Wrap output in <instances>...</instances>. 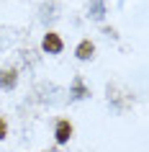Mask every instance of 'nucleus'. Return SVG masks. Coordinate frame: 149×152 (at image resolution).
<instances>
[{"label": "nucleus", "instance_id": "f257e3e1", "mask_svg": "<svg viewBox=\"0 0 149 152\" xmlns=\"http://www.w3.org/2000/svg\"><path fill=\"white\" fill-rule=\"evenodd\" d=\"M41 52L49 57H57V54H62L64 52V39H62V34L54 31V28H47V34L41 36Z\"/></svg>", "mask_w": 149, "mask_h": 152}, {"label": "nucleus", "instance_id": "f03ea898", "mask_svg": "<svg viewBox=\"0 0 149 152\" xmlns=\"http://www.w3.org/2000/svg\"><path fill=\"white\" fill-rule=\"evenodd\" d=\"M72 137H75V124H72V119L59 116L54 121V144L57 147H64V144H70Z\"/></svg>", "mask_w": 149, "mask_h": 152}, {"label": "nucleus", "instance_id": "7ed1b4c3", "mask_svg": "<svg viewBox=\"0 0 149 152\" xmlns=\"http://www.w3.org/2000/svg\"><path fill=\"white\" fill-rule=\"evenodd\" d=\"M18 80H21V72H18V67H13V64H5V67H0V90L3 93H10V90L18 88Z\"/></svg>", "mask_w": 149, "mask_h": 152}, {"label": "nucleus", "instance_id": "20e7f679", "mask_svg": "<svg viewBox=\"0 0 149 152\" xmlns=\"http://www.w3.org/2000/svg\"><path fill=\"white\" fill-rule=\"evenodd\" d=\"M87 21H93V23H103L105 16H108V5H105V0H87Z\"/></svg>", "mask_w": 149, "mask_h": 152}, {"label": "nucleus", "instance_id": "39448f33", "mask_svg": "<svg viewBox=\"0 0 149 152\" xmlns=\"http://www.w3.org/2000/svg\"><path fill=\"white\" fill-rule=\"evenodd\" d=\"M57 18H59V0H44L39 8V21L44 26H49V23H54Z\"/></svg>", "mask_w": 149, "mask_h": 152}, {"label": "nucleus", "instance_id": "423d86ee", "mask_svg": "<svg viewBox=\"0 0 149 152\" xmlns=\"http://www.w3.org/2000/svg\"><path fill=\"white\" fill-rule=\"evenodd\" d=\"M90 98V88L85 85V77L82 75H75L72 77V83H70V101H87Z\"/></svg>", "mask_w": 149, "mask_h": 152}, {"label": "nucleus", "instance_id": "0eeeda50", "mask_svg": "<svg viewBox=\"0 0 149 152\" xmlns=\"http://www.w3.org/2000/svg\"><path fill=\"white\" fill-rule=\"evenodd\" d=\"M75 59L77 62H93L95 59V41L93 39H80L77 47H75Z\"/></svg>", "mask_w": 149, "mask_h": 152}, {"label": "nucleus", "instance_id": "6e6552de", "mask_svg": "<svg viewBox=\"0 0 149 152\" xmlns=\"http://www.w3.org/2000/svg\"><path fill=\"white\" fill-rule=\"evenodd\" d=\"M3 139H8V119L0 113V142H3Z\"/></svg>", "mask_w": 149, "mask_h": 152}, {"label": "nucleus", "instance_id": "1a4fd4ad", "mask_svg": "<svg viewBox=\"0 0 149 152\" xmlns=\"http://www.w3.org/2000/svg\"><path fill=\"white\" fill-rule=\"evenodd\" d=\"M103 34H105V36H110V39H118L116 28H110V26H103Z\"/></svg>", "mask_w": 149, "mask_h": 152}]
</instances>
